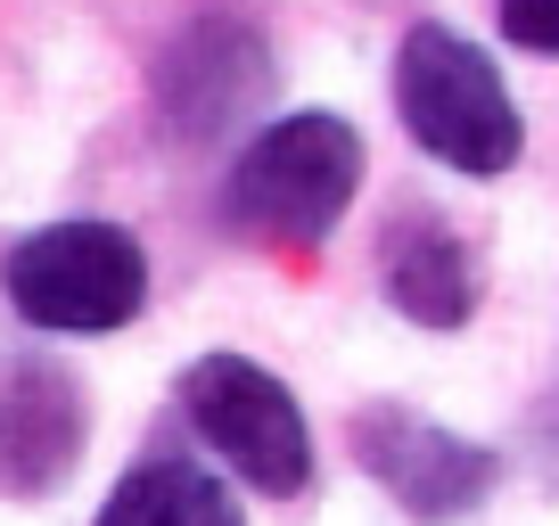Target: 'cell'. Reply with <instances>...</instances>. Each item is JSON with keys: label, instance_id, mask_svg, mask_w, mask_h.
Wrapping results in <instances>:
<instances>
[{"label": "cell", "instance_id": "8992f818", "mask_svg": "<svg viewBox=\"0 0 559 526\" xmlns=\"http://www.w3.org/2000/svg\"><path fill=\"white\" fill-rule=\"evenodd\" d=\"M354 453H362V469L379 477L419 526L469 518V510L493 493V453L486 444L453 437V428H437V420H419V411H403V404L354 411Z\"/></svg>", "mask_w": 559, "mask_h": 526}, {"label": "cell", "instance_id": "277c9868", "mask_svg": "<svg viewBox=\"0 0 559 526\" xmlns=\"http://www.w3.org/2000/svg\"><path fill=\"white\" fill-rule=\"evenodd\" d=\"M174 411L255 502H297L313 486V428L280 370L247 354H198L174 379Z\"/></svg>", "mask_w": 559, "mask_h": 526}, {"label": "cell", "instance_id": "ba28073f", "mask_svg": "<svg viewBox=\"0 0 559 526\" xmlns=\"http://www.w3.org/2000/svg\"><path fill=\"white\" fill-rule=\"evenodd\" d=\"M379 297L419 330H461L477 313V297H486V255L444 214L403 206L379 230Z\"/></svg>", "mask_w": 559, "mask_h": 526}, {"label": "cell", "instance_id": "30bf717a", "mask_svg": "<svg viewBox=\"0 0 559 526\" xmlns=\"http://www.w3.org/2000/svg\"><path fill=\"white\" fill-rule=\"evenodd\" d=\"M493 17H502V34L519 41V50L559 58V0H493Z\"/></svg>", "mask_w": 559, "mask_h": 526}, {"label": "cell", "instance_id": "7a4b0ae2", "mask_svg": "<svg viewBox=\"0 0 559 526\" xmlns=\"http://www.w3.org/2000/svg\"><path fill=\"white\" fill-rule=\"evenodd\" d=\"M0 297L41 337H107L148 313V247L99 214L41 223L0 255Z\"/></svg>", "mask_w": 559, "mask_h": 526}, {"label": "cell", "instance_id": "9c48e42d", "mask_svg": "<svg viewBox=\"0 0 559 526\" xmlns=\"http://www.w3.org/2000/svg\"><path fill=\"white\" fill-rule=\"evenodd\" d=\"M91 526H247V502L223 469H206L198 453H140L132 469L107 486Z\"/></svg>", "mask_w": 559, "mask_h": 526}, {"label": "cell", "instance_id": "6da1fadb", "mask_svg": "<svg viewBox=\"0 0 559 526\" xmlns=\"http://www.w3.org/2000/svg\"><path fill=\"white\" fill-rule=\"evenodd\" d=\"M354 190H362V132L330 107H297L239 141L223 174V223L247 247L305 255L346 223Z\"/></svg>", "mask_w": 559, "mask_h": 526}, {"label": "cell", "instance_id": "5b68a950", "mask_svg": "<svg viewBox=\"0 0 559 526\" xmlns=\"http://www.w3.org/2000/svg\"><path fill=\"white\" fill-rule=\"evenodd\" d=\"M91 444V386L74 362L41 346L0 354V493L9 502H41L83 469Z\"/></svg>", "mask_w": 559, "mask_h": 526}, {"label": "cell", "instance_id": "3957f363", "mask_svg": "<svg viewBox=\"0 0 559 526\" xmlns=\"http://www.w3.org/2000/svg\"><path fill=\"white\" fill-rule=\"evenodd\" d=\"M395 116L437 165L469 181H493L519 165L526 148V123H519V99L502 91L493 58L477 50L469 34L453 25H412L395 50Z\"/></svg>", "mask_w": 559, "mask_h": 526}, {"label": "cell", "instance_id": "52a82bcc", "mask_svg": "<svg viewBox=\"0 0 559 526\" xmlns=\"http://www.w3.org/2000/svg\"><path fill=\"white\" fill-rule=\"evenodd\" d=\"M272 91V58L239 17H198L165 41L157 58V107L181 141H223L255 116V99Z\"/></svg>", "mask_w": 559, "mask_h": 526}]
</instances>
